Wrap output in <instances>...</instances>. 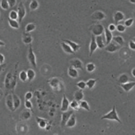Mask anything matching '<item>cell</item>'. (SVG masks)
<instances>
[{
	"instance_id": "10",
	"label": "cell",
	"mask_w": 135,
	"mask_h": 135,
	"mask_svg": "<svg viewBox=\"0 0 135 135\" xmlns=\"http://www.w3.org/2000/svg\"><path fill=\"white\" fill-rule=\"evenodd\" d=\"M70 66L76 69L83 70V64L79 59H73L70 61Z\"/></svg>"
},
{
	"instance_id": "33",
	"label": "cell",
	"mask_w": 135,
	"mask_h": 135,
	"mask_svg": "<svg viewBox=\"0 0 135 135\" xmlns=\"http://www.w3.org/2000/svg\"><path fill=\"white\" fill-rule=\"evenodd\" d=\"M19 79L20 80L23 82H26L27 80V73L26 71H21L19 73Z\"/></svg>"
},
{
	"instance_id": "4",
	"label": "cell",
	"mask_w": 135,
	"mask_h": 135,
	"mask_svg": "<svg viewBox=\"0 0 135 135\" xmlns=\"http://www.w3.org/2000/svg\"><path fill=\"white\" fill-rule=\"evenodd\" d=\"M27 59L30 63L31 65L34 68H36L37 67V63H36V59L35 54L33 51V48L32 47L31 44H30L28 50V54H27Z\"/></svg>"
},
{
	"instance_id": "52",
	"label": "cell",
	"mask_w": 135,
	"mask_h": 135,
	"mask_svg": "<svg viewBox=\"0 0 135 135\" xmlns=\"http://www.w3.org/2000/svg\"><path fill=\"white\" fill-rule=\"evenodd\" d=\"M129 1L131 4H135V0H129Z\"/></svg>"
},
{
	"instance_id": "1",
	"label": "cell",
	"mask_w": 135,
	"mask_h": 135,
	"mask_svg": "<svg viewBox=\"0 0 135 135\" xmlns=\"http://www.w3.org/2000/svg\"><path fill=\"white\" fill-rule=\"evenodd\" d=\"M101 120H114L119 122V123H122L121 120L120 119L118 113L116 110L115 105H113L111 110L110 111L107 113L102 115L101 118Z\"/></svg>"
},
{
	"instance_id": "48",
	"label": "cell",
	"mask_w": 135,
	"mask_h": 135,
	"mask_svg": "<svg viewBox=\"0 0 135 135\" xmlns=\"http://www.w3.org/2000/svg\"><path fill=\"white\" fill-rule=\"evenodd\" d=\"M5 60V57L3 54L0 53V64H3Z\"/></svg>"
},
{
	"instance_id": "3",
	"label": "cell",
	"mask_w": 135,
	"mask_h": 135,
	"mask_svg": "<svg viewBox=\"0 0 135 135\" xmlns=\"http://www.w3.org/2000/svg\"><path fill=\"white\" fill-rule=\"evenodd\" d=\"M90 30L92 32V34L96 36L101 35L104 33V27L101 23H96L90 26Z\"/></svg>"
},
{
	"instance_id": "31",
	"label": "cell",
	"mask_w": 135,
	"mask_h": 135,
	"mask_svg": "<svg viewBox=\"0 0 135 135\" xmlns=\"http://www.w3.org/2000/svg\"><path fill=\"white\" fill-rule=\"evenodd\" d=\"M97 80H98L97 79H89L86 82V87L89 89H92L94 86L96 82H97Z\"/></svg>"
},
{
	"instance_id": "38",
	"label": "cell",
	"mask_w": 135,
	"mask_h": 135,
	"mask_svg": "<svg viewBox=\"0 0 135 135\" xmlns=\"http://www.w3.org/2000/svg\"><path fill=\"white\" fill-rule=\"evenodd\" d=\"M31 116V112L27 110L24 111L21 114V117L23 120H28L30 118Z\"/></svg>"
},
{
	"instance_id": "26",
	"label": "cell",
	"mask_w": 135,
	"mask_h": 135,
	"mask_svg": "<svg viewBox=\"0 0 135 135\" xmlns=\"http://www.w3.org/2000/svg\"><path fill=\"white\" fill-rule=\"evenodd\" d=\"M112 41L115 42L116 43L122 46L124 44V40L123 38L120 35H117L115 36H113Z\"/></svg>"
},
{
	"instance_id": "9",
	"label": "cell",
	"mask_w": 135,
	"mask_h": 135,
	"mask_svg": "<svg viewBox=\"0 0 135 135\" xmlns=\"http://www.w3.org/2000/svg\"><path fill=\"white\" fill-rule=\"evenodd\" d=\"M106 17V15L101 11H97L93 12L91 15V18L94 21H100Z\"/></svg>"
},
{
	"instance_id": "29",
	"label": "cell",
	"mask_w": 135,
	"mask_h": 135,
	"mask_svg": "<svg viewBox=\"0 0 135 135\" xmlns=\"http://www.w3.org/2000/svg\"><path fill=\"white\" fill-rule=\"evenodd\" d=\"M9 25L13 28L14 29H18L20 27L19 22L15 20H12L11 18H8V20Z\"/></svg>"
},
{
	"instance_id": "35",
	"label": "cell",
	"mask_w": 135,
	"mask_h": 135,
	"mask_svg": "<svg viewBox=\"0 0 135 135\" xmlns=\"http://www.w3.org/2000/svg\"><path fill=\"white\" fill-rule=\"evenodd\" d=\"M30 8L32 10L34 11L38 8L39 7V3L37 0H32L30 4Z\"/></svg>"
},
{
	"instance_id": "14",
	"label": "cell",
	"mask_w": 135,
	"mask_h": 135,
	"mask_svg": "<svg viewBox=\"0 0 135 135\" xmlns=\"http://www.w3.org/2000/svg\"><path fill=\"white\" fill-rule=\"evenodd\" d=\"M119 85L125 92H128L130 90H131L133 88V87L135 86V82L134 81H131V82L129 81L126 83L120 84Z\"/></svg>"
},
{
	"instance_id": "28",
	"label": "cell",
	"mask_w": 135,
	"mask_h": 135,
	"mask_svg": "<svg viewBox=\"0 0 135 135\" xmlns=\"http://www.w3.org/2000/svg\"><path fill=\"white\" fill-rule=\"evenodd\" d=\"M26 73L27 75V80L28 81H31L33 80L36 75L35 71L32 69H29L27 70Z\"/></svg>"
},
{
	"instance_id": "17",
	"label": "cell",
	"mask_w": 135,
	"mask_h": 135,
	"mask_svg": "<svg viewBox=\"0 0 135 135\" xmlns=\"http://www.w3.org/2000/svg\"><path fill=\"white\" fill-rule=\"evenodd\" d=\"M32 40H33L32 36L30 33H27L26 32L23 33L22 41L24 44H30L32 42Z\"/></svg>"
},
{
	"instance_id": "49",
	"label": "cell",
	"mask_w": 135,
	"mask_h": 135,
	"mask_svg": "<svg viewBox=\"0 0 135 135\" xmlns=\"http://www.w3.org/2000/svg\"><path fill=\"white\" fill-rule=\"evenodd\" d=\"M6 66V64H0V73L4 70V69L5 68Z\"/></svg>"
},
{
	"instance_id": "5",
	"label": "cell",
	"mask_w": 135,
	"mask_h": 135,
	"mask_svg": "<svg viewBox=\"0 0 135 135\" xmlns=\"http://www.w3.org/2000/svg\"><path fill=\"white\" fill-rule=\"evenodd\" d=\"M74 113V110H68L66 111L62 112L61 115V126L62 127L65 126V124L69 119L71 115Z\"/></svg>"
},
{
	"instance_id": "39",
	"label": "cell",
	"mask_w": 135,
	"mask_h": 135,
	"mask_svg": "<svg viewBox=\"0 0 135 135\" xmlns=\"http://www.w3.org/2000/svg\"><path fill=\"white\" fill-rule=\"evenodd\" d=\"M0 5L1 8L4 10H7L9 8L7 0H1Z\"/></svg>"
},
{
	"instance_id": "20",
	"label": "cell",
	"mask_w": 135,
	"mask_h": 135,
	"mask_svg": "<svg viewBox=\"0 0 135 135\" xmlns=\"http://www.w3.org/2000/svg\"><path fill=\"white\" fill-rule=\"evenodd\" d=\"M61 47L63 51L68 54H74V52L73 51L70 46L64 42H62L61 43Z\"/></svg>"
},
{
	"instance_id": "25",
	"label": "cell",
	"mask_w": 135,
	"mask_h": 135,
	"mask_svg": "<svg viewBox=\"0 0 135 135\" xmlns=\"http://www.w3.org/2000/svg\"><path fill=\"white\" fill-rule=\"evenodd\" d=\"M129 78L128 74L126 73H123L119 76L118 79V83L120 84L126 83L129 82Z\"/></svg>"
},
{
	"instance_id": "40",
	"label": "cell",
	"mask_w": 135,
	"mask_h": 135,
	"mask_svg": "<svg viewBox=\"0 0 135 135\" xmlns=\"http://www.w3.org/2000/svg\"><path fill=\"white\" fill-rule=\"evenodd\" d=\"M9 18L12 20H16L18 19V14L15 10H12L10 11L9 14Z\"/></svg>"
},
{
	"instance_id": "41",
	"label": "cell",
	"mask_w": 135,
	"mask_h": 135,
	"mask_svg": "<svg viewBox=\"0 0 135 135\" xmlns=\"http://www.w3.org/2000/svg\"><path fill=\"white\" fill-rule=\"evenodd\" d=\"M126 26L124 25L123 24H117L116 25V30H117L118 32H120V33H123L126 30Z\"/></svg>"
},
{
	"instance_id": "47",
	"label": "cell",
	"mask_w": 135,
	"mask_h": 135,
	"mask_svg": "<svg viewBox=\"0 0 135 135\" xmlns=\"http://www.w3.org/2000/svg\"><path fill=\"white\" fill-rule=\"evenodd\" d=\"M9 7L12 8L15 6L16 3V0H7Z\"/></svg>"
},
{
	"instance_id": "45",
	"label": "cell",
	"mask_w": 135,
	"mask_h": 135,
	"mask_svg": "<svg viewBox=\"0 0 135 135\" xmlns=\"http://www.w3.org/2000/svg\"><path fill=\"white\" fill-rule=\"evenodd\" d=\"M107 28L110 31L113 32L116 30V25L115 24H112V23L110 24L109 25Z\"/></svg>"
},
{
	"instance_id": "30",
	"label": "cell",
	"mask_w": 135,
	"mask_h": 135,
	"mask_svg": "<svg viewBox=\"0 0 135 135\" xmlns=\"http://www.w3.org/2000/svg\"><path fill=\"white\" fill-rule=\"evenodd\" d=\"M70 107L73 110H78L80 109V104L79 102L76 101V100L74 99L71 101L70 103Z\"/></svg>"
},
{
	"instance_id": "24",
	"label": "cell",
	"mask_w": 135,
	"mask_h": 135,
	"mask_svg": "<svg viewBox=\"0 0 135 135\" xmlns=\"http://www.w3.org/2000/svg\"><path fill=\"white\" fill-rule=\"evenodd\" d=\"M95 40L96 42L98 45V48L100 49H102L105 47V43L104 42L103 40V38L102 35H99V36H95Z\"/></svg>"
},
{
	"instance_id": "50",
	"label": "cell",
	"mask_w": 135,
	"mask_h": 135,
	"mask_svg": "<svg viewBox=\"0 0 135 135\" xmlns=\"http://www.w3.org/2000/svg\"><path fill=\"white\" fill-rule=\"evenodd\" d=\"M131 74H132V75L134 78H135V68H133L132 69V70H131Z\"/></svg>"
},
{
	"instance_id": "12",
	"label": "cell",
	"mask_w": 135,
	"mask_h": 135,
	"mask_svg": "<svg viewBox=\"0 0 135 135\" xmlns=\"http://www.w3.org/2000/svg\"><path fill=\"white\" fill-rule=\"evenodd\" d=\"M125 16L123 13L121 11H117L113 15V20L115 24L117 25L118 23L124 19Z\"/></svg>"
},
{
	"instance_id": "54",
	"label": "cell",
	"mask_w": 135,
	"mask_h": 135,
	"mask_svg": "<svg viewBox=\"0 0 135 135\" xmlns=\"http://www.w3.org/2000/svg\"><path fill=\"white\" fill-rule=\"evenodd\" d=\"M127 1H129V0H127Z\"/></svg>"
},
{
	"instance_id": "8",
	"label": "cell",
	"mask_w": 135,
	"mask_h": 135,
	"mask_svg": "<svg viewBox=\"0 0 135 135\" xmlns=\"http://www.w3.org/2000/svg\"><path fill=\"white\" fill-rule=\"evenodd\" d=\"M98 48V47L95 40V36L92 34L91 41L89 45V56H91Z\"/></svg>"
},
{
	"instance_id": "6",
	"label": "cell",
	"mask_w": 135,
	"mask_h": 135,
	"mask_svg": "<svg viewBox=\"0 0 135 135\" xmlns=\"http://www.w3.org/2000/svg\"><path fill=\"white\" fill-rule=\"evenodd\" d=\"M17 12L18 14V20L19 21V23H21L26 15L25 7L22 2H21L18 5Z\"/></svg>"
},
{
	"instance_id": "15",
	"label": "cell",
	"mask_w": 135,
	"mask_h": 135,
	"mask_svg": "<svg viewBox=\"0 0 135 135\" xmlns=\"http://www.w3.org/2000/svg\"><path fill=\"white\" fill-rule=\"evenodd\" d=\"M63 42L68 44L74 52H77L81 47V45H80V44H78V43H75V42H73L71 40L65 39V40H63Z\"/></svg>"
},
{
	"instance_id": "7",
	"label": "cell",
	"mask_w": 135,
	"mask_h": 135,
	"mask_svg": "<svg viewBox=\"0 0 135 135\" xmlns=\"http://www.w3.org/2000/svg\"><path fill=\"white\" fill-rule=\"evenodd\" d=\"M121 46L116 43L115 42L112 41L110 43L106 45L104 49L106 51L110 53H113L120 49Z\"/></svg>"
},
{
	"instance_id": "34",
	"label": "cell",
	"mask_w": 135,
	"mask_h": 135,
	"mask_svg": "<svg viewBox=\"0 0 135 135\" xmlns=\"http://www.w3.org/2000/svg\"><path fill=\"white\" fill-rule=\"evenodd\" d=\"M36 28V25L33 23H30L26 25L25 28V32L27 33H30L32 31H33Z\"/></svg>"
},
{
	"instance_id": "2",
	"label": "cell",
	"mask_w": 135,
	"mask_h": 135,
	"mask_svg": "<svg viewBox=\"0 0 135 135\" xmlns=\"http://www.w3.org/2000/svg\"><path fill=\"white\" fill-rule=\"evenodd\" d=\"M16 83V75H13L12 73H8L6 75L4 85L7 89H14Z\"/></svg>"
},
{
	"instance_id": "19",
	"label": "cell",
	"mask_w": 135,
	"mask_h": 135,
	"mask_svg": "<svg viewBox=\"0 0 135 135\" xmlns=\"http://www.w3.org/2000/svg\"><path fill=\"white\" fill-rule=\"evenodd\" d=\"M68 74L72 78H77L79 76V72L78 70L72 66H70L68 69Z\"/></svg>"
},
{
	"instance_id": "43",
	"label": "cell",
	"mask_w": 135,
	"mask_h": 135,
	"mask_svg": "<svg viewBox=\"0 0 135 135\" xmlns=\"http://www.w3.org/2000/svg\"><path fill=\"white\" fill-rule=\"evenodd\" d=\"M24 105H25V108L27 109L31 110L32 109L33 105H32V102H31L30 100H25V103H24Z\"/></svg>"
},
{
	"instance_id": "16",
	"label": "cell",
	"mask_w": 135,
	"mask_h": 135,
	"mask_svg": "<svg viewBox=\"0 0 135 135\" xmlns=\"http://www.w3.org/2000/svg\"><path fill=\"white\" fill-rule=\"evenodd\" d=\"M104 37H105V45H107L112 41L113 35H112V32L110 31L107 27L104 28Z\"/></svg>"
},
{
	"instance_id": "22",
	"label": "cell",
	"mask_w": 135,
	"mask_h": 135,
	"mask_svg": "<svg viewBox=\"0 0 135 135\" xmlns=\"http://www.w3.org/2000/svg\"><path fill=\"white\" fill-rule=\"evenodd\" d=\"M49 82L50 86L53 89H57V88H59L60 85L61 84L60 81L56 78H52Z\"/></svg>"
},
{
	"instance_id": "23",
	"label": "cell",
	"mask_w": 135,
	"mask_h": 135,
	"mask_svg": "<svg viewBox=\"0 0 135 135\" xmlns=\"http://www.w3.org/2000/svg\"><path fill=\"white\" fill-rule=\"evenodd\" d=\"M73 96H74V99L79 102L82 100L84 98V94L82 90L79 89L76 90L74 92Z\"/></svg>"
},
{
	"instance_id": "21",
	"label": "cell",
	"mask_w": 135,
	"mask_h": 135,
	"mask_svg": "<svg viewBox=\"0 0 135 135\" xmlns=\"http://www.w3.org/2000/svg\"><path fill=\"white\" fill-rule=\"evenodd\" d=\"M13 94V104H14V111L18 109L21 104V101L20 98L18 97L17 95L16 94Z\"/></svg>"
},
{
	"instance_id": "42",
	"label": "cell",
	"mask_w": 135,
	"mask_h": 135,
	"mask_svg": "<svg viewBox=\"0 0 135 135\" xmlns=\"http://www.w3.org/2000/svg\"><path fill=\"white\" fill-rule=\"evenodd\" d=\"M133 22H134V20L133 18H128L124 22V25L127 27H129L130 26H131L133 23Z\"/></svg>"
},
{
	"instance_id": "44",
	"label": "cell",
	"mask_w": 135,
	"mask_h": 135,
	"mask_svg": "<svg viewBox=\"0 0 135 135\" xmlns=\"http://www.w3.org/2000/svg\"><path fill=\"white\" fill-rule=\"evenodd\" d=\"M24 97L25 100H30L33 97V94L31 92L28 91L25 93Z\"/></svg>"
},
{
	"instance_id": "37",
	"label": "cell",
	"mask_w": 135,
	"mask_h": 135,
	"mask_svg": "<svg viewBox=\"0 0 135 135\" xmlns=\"http://www.w3.org/2000/svg\"><path fill=\"white\" fill-rule=\"evenodd\" d=\"M75 85L79 89H81V90H84V89H85V88L86 87V82L84 81H80L79 82H78L77 83H75Z\"/></svg>"
},
{
	"instance_id": "46",
	"label": "cell",
	"mask_w": 135,
	"mask_h": 135,
	"mask_svg": "<svg viewBox=\"0 0 135 135\" xmlns=\"http://www.w3.org/2000/svg\"><path fill=\"white\" fill-rule=\"evenodd\" d=\"M129 47L131 50L135 51V43L132 40L129 42Z\"/></svg>"
},
{
	"instance_id": "32",
	"label": "cell",
	"mask_w": 135,
	"mask_h": 135,
	"mask_svg": "<svg viewBox=\"0 0 135 135\" xmlns=\"http://www.w3.org/2000/svg\"><path fill=\"white\" fill-rule=\"evenodd\" d=\"M79 104H80V108L83 109L88 111H90V105L89 104V103H88V102L85 100H81L79 102Z\"/></svg>"
},
{
	"instance_id": "13",
	"label": "cell",
	"mask_w": 135,
	"mask_h": 135,
	"mask_svg": "<svg viewBox=\"0 0 135 135\" xmlns=\"http://www.w3.org/2000/svg\"><path fill=\"white\" fill-rule=\"evenodd\" d=\"M6 105L8 109L11 111H14V104H13V94H8L6 97Z\"/></svg>"
},
{
	"instance_id": "18",
	"label": "cell",
	"mask_w": 135,
	"mask_h": 135,
	"mask_svg": "<svg viewBox=\"0 0 135 135\" xmlns=\"http://www.w3.org/2000/svg\"><path fill=\"white\" fill-rule=\"evenodd\" d=\"M76 123V116L74 114V113L71 115V116L70 117L69 119L67 121L65 127L68 128H73L74 127Z\"/></svg>"
},
{
	"instance_id": "53",
	"label": "cell",
	"mask_w": 135,
	"mask_h": 135,
	"mask_svg": "<svg viewBox=\"0 0 135 135\" xmlns=\"http://www.w3.org/2000/svg\"><path fill=\"white\" fill-rule=\"evenodd\" d=\"M132 41L135 43V37H133V38H132Z\"/></svg>"
},
{
	"instance_id": "11",
	"label": "cell",
	"mask_w": 135,
	"mask_h": 135,
	"mask_svg": "<svg viewBox=\"0 0 135 135\" xmlns=\"http://www.w3.org/2000/svg\"><path fill=\"white\" fill-rule=\"evenodd\" d=\"M70 101L65 94L63 95V98L61 105V111L62 112L68 111L70 107Z\"/></svg>"
},
{
	"instance_id": "27",
	"label": "cell",
	"mask_w": 135,
	"mask_h": 135,
	"mask_svg": "<svg viewBox=\"0 0 135 135\" xmlns=\"http://www.w3.org/2000/svg\"><path fill=\"white\" fill-rule=\"evenodd\" d=\"M36 120L40 128L43 129L46 127L47 122L45 119L42 118H40V117H36Z\"/></svg>"
},
{
	"instance_id": "51",
	"label": "cell",
	"mask_w": 135,
	"mask_h": 135,
	"mask_svg": "<svg viewBox=\"0 0 135 135\" xmlns=\"http://www.w3.org/2000/svg\"><path fill=\"white\" fill-rule=\"evenodd\" d=\"M5 43L3 41L0 40V46H5Z\"/></svg>"
},
{
	"instance_id": "36",
	"label": "cell",
	"mask_w": 135,
	"mask_h": 135,
	"mask_svg": "<svg viewBox=\"0 0 135 135\" xmlns=\"http://www.w3.org/2000/svg\"><path fill=\"white\" fill-rule=\"evenodd\" d=\"M85 69L87 72H89V73H91L92 72H93L95 69V65L92 62H90L88 63L85 66Z\"/></svg>"
}]
</instances>
